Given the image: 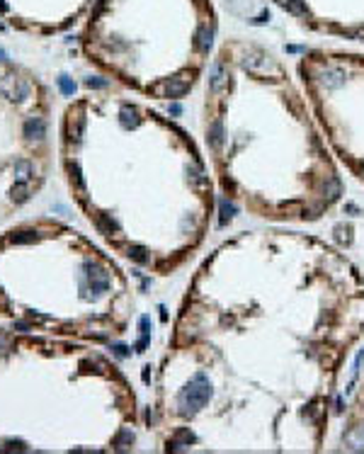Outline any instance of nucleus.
<instances>
[{
  "mask_svg": "<svg viewBox=\"0 0 364 454\" xmlns=\"http://www.w3.org/2000/svg\"><path fill=\"white\" fill-rule=\"evenodd\" d=\"M209 398H211V384H209V379L199 371V374H195V376L190 379V384L177 394V413L185 415V418H190V415L199 413V411L209 403Z\"/></svg>",
  "mask_w": 364,
  "mask_h": 454,
  "instance_id": "obj_1",
  "label": "nucleus"
},
{
  "mask_svg": "<svg viewBox=\"0 0 364 454\" xmlns=\"http://www.w3.org/2000/svg\"><path fill=\"white\" fill-rule=\"evenodd\" d=\"M153 92L161 95V97H182L190 92V81L185 76H177V78H168L158 85H153Z\"/></svg>",
  "mask_w": 364,
  "mask_h": 454,
  "instance_id": "obj_2",
  "label": "nucleus"
},
{
  "mask_svg": "<svg viewBox=\"0 0 364 454\" xmlns=\"http://www.w3.org/2000/svg\"><path fill=\"white\" fill-rule=\"evenodd\" d=\"M85 275H87L90 289H92L95 294H105V291L110 289V275H107L102 267H97V265H92V262H85Z\"/></svg>",
  "mask_w": 364,
  "mask_h": 454,
  "instance_id": "obj_3",
  "label": "nucleus"
},
{
  "mask_svg": "<svg viewBox=\"0 0 364 454\" xmlns=\"http://www.w3.org/2000/svg\"><path fill=\"white\" fill-rule=\"evenodd\" d=\"M66 131H68V141L81 143L85 134V112L83 110H71L68 112V122H66Z\"/></svg>",
  "mask_w": 364,
  "mask_h": 454,
  "instance_id": "obj_4",
  "label": "nucleus"
},
{
  "mask_svg": "<svg viewBox=\"0 0 364 454\" xmlns=\"http://www.w3.org/2000/svg\"><path fill=\"white\" fill-rule=\"evenodd\" d=\"M228 83V68H226V63L221 58H216L214 63H211V68H209V87L214 90V92H221Z\"/></svg>",
  "mask_w": 364,
  "mask_h": 454,
  "instance_id": "obj_5",
  "label": "nucleus"
},
{
  "mask_svg": "<svg viewBox=\"0 0 364 454\" xmlns=\"http://www.w3.org/2000/svg\"><path fill=\"white\" fill-rule=\"evenodd\" d=\"M345 71H340V68H333V66H328V68H323L321 71V76H318V81H321V85L325 87V90H337V87L345 85Z\"/></svg>",
  "mask_w": 364,
  "mask_h": 454,
  "instance_id": "obj_6",
  "label": "nucleus"
},
{
  "mask_svg": "<svg viewBox=\"0 0 364 454\" xmlns=\"http://www.w3.org/2000/svg\"><path fill=\"white\" fill-rule=\"evenodd\" d=\"M22 134L27 141H41L46 136V122L41 117H29L22 126Z\"/></svg>",
  "mask_w": 364,
  "mask_h": 454,
  "instance_id": "obj_7",
  "label": "nucleus"
},
{
  "mask_svg": "<svg viewBox=\"0 0 364 454\" xmlns=\"http://www.w3.org/2000/svg\"><path fill=\"white\" fill-rule=\"evenodd\" d=\"M345 447L350 452H364V425H357L345 432Z\"/></svg>",
  "mask_w": 364,
  "mask_h": 454,
  "instance_id": "obj_8",
  "label": "nucleus"
},
{
  "mask_svg": "<svg viewBox=\"0 0 364 454\" xmlns=\"http://www.w3.org/2000/svg\"><path fill=\"white\" fill-rule=\"evenodd\" d=\"M211 44H214V32H211V27L209 25H199L195 32V46L202 54H206L211 49Z\"/></svg>",
  "mask_w": 364,
  "mask_h": 454,
  "instance_id": "obj_9",
  "label": "nucleus"
},
{
  "mask_svg": "<svg viewBox=\"0 0 364 454\" xmlns=\"http://www.w3.org/2000/svg\"><path fill=\"white\" fill-rule=\"evenodd\" d=\"M267 56L262 54V51H257V49H250L245 56H243V66L248 68V71H265L267 68Z\"/></svg>",
  "mask_w": 364,
  "mask_h": 454,
  "instance_id": "obj_10",
  "label": "nucleus"
},
{
  "mask_svg": "<svg viewBox=\"0 0 364 454\" xmlns=\"http://www.w3.org/2000/svg\"><path fill=\"white\" fill-rule=\"evenodd\" d=\"M119 124H121L124 129L139 126V110H136L134 105H121V110H119Z\"/></svg>",
  "mask_w": 364,
  "mask_h": 454,
  "instance_id": "obj_11",
  "label": "nucleus"
},
{
  "mask_svg": "<svg viewBox=\"0 0 364 454\" xmlns=\"http://www.w3.org/2000/svg\"><path fill=\"white\" fill-rule=\"evenodd\" d=\"M277 2H280L282 10L291 12L294 17H308V15H311V12H308L306 0H277Z\"/></svg>",
  "mask_w": 364,
  "mask_h": 454,
  "instance_id": "obj_12",
  "label": "nucleus"
},
{
  "mask_svg": "<svg viewBox=\"0 0 364 454\" xmlns=\"http://www.w3.org/2000/svg\"><path fill=\"white\" fill-rule=\"evenodd\" d=\"M95 224L100 228V233H105V236H112L119 231V224H117V219H114L112 214H105V211H100L97 216H95Z\"/></svg>",
  "mask_w": 364,
  "mask_h": 454,
  "instance_id": "obj_13",
  "label": "nucleus"
},
{
  "mask_svg": "<svg viewBox=\"0 0 364 454\" xmlns=\"http://www.w3.org/2000/svg\"><path fill=\"white\" fill-rule=\"evenodd\" d=\"M236 204L233 202H228L226 197L219 199V226H228L231 221H233V216H236Z\"/></svg>",
  "mask_w": 364,
  "mask_h": 454,
  "instance_id": "obj_14",
  "label": "nucleus"
},
{
  "mask_svg": "<svg viewBox=\"0 0 364 454\" xmlns=\"http://www.w3.org/2000/svg\"><path fill=\"white\" fill-rule=\"evenodd\" d=\"M342 195V182H340V177H328L325 182H323V199L325 202H335L340 199Z\"/></svg>",
  "mask_w": 364,
  "mask_h": 454,
  "instance_id": "obj_15",
  "label": "nucleus"
},
{
  "mask_svg": "<svg viewBox=\"0 0 364 454\" xmlns=\"http://www.w3.org/2000/svg\"><path fill=\"white\" fill-rule=\"evenodd\" d=\"M187 175H190V180L195 182V187L197 190H209V175H204V170L199 168V165H190L187 168Z\"/></svg>",
  "mask_w": 364,
  "mask_h": 454,
  "instance_id": "obj_16",
  "label": "nucleus"
},
{
  "mask_svg": "<svg viewBox=\"0 0 364 454\" xmlns=\"http://www.w3.org/2000/svg\"><path fill=\"white\" fill-rule=\"evenodd\" d=\"M209 143L214 148H221V143H224V122L221 119L211 122V126H209Z\"/></svg>",
  "mask_w": 364,
  "mask_h": 454,
  "instance_id": "obj_17",
  "label": "nucleus"
},
{
  "mask_svg": "<svg viewBox=\"0 0 364 454\" xmlns=\"http://www.w3.org/2000/svg\"><path fill=\"white\" fill-rule=\"evenodd\" d=\"M134 440H136L134 430H131V427H124V430H119V435L114 437V447H117V450H129V447L134 445Z\"/></svg>",
  "mask_w": 364,
  "mask_h": 454,
  "instance_id": "obj_18",
  "label": "nucleus"
},
{
  "mask_svg": "<svg viewBox=\"0 0 364 454\" xmlns=\"http://www.w3.org/2000/svg\"><path fill=\"white\" fill-rule=\"evenodd\" d=\"M37 241H39L37 231H17L10 236V243H15V246H27V243H37Z\"/></svg>",
  "mask_w": 364,
  "mask_h": 454,
  "instance_id": "obj_19",
  "label": "nucleus"
},
{
  "mask_svg": "<svg viewBox=\"0 0 364 454\" xmlns=\"http://www.w3.org/2000/svg\"><path fill=\"white\" fill-rule=\"evenodd\" d=\"M12 170H15V175H17V182H25V180L32 177L34 168H32V163H29V161H22V158H20V161H15Z\"/></svg>",
  "mask_w": 364,
  "mask_h": 454,
  "instance_id": "obj_20",
  "label": "nucleus"
},
{
  "mask_svg": "<svg viewBox=\"0 0 364 454\" xmlns=\"http://www.w3.org/2000/svg\"><path fill=\"white\" fill-rule=\"evenodd\" d=\"M172 442H177V445H182V447H190V445H195L197 442V435L190 430V427H180V430L175 432Z\"/></svg>",
  "mask_w": 364,
  "mask_h": 454,
  "instance_id": "obj_21",
  "label": "nucleus"
},
{
  "mask_svg": "<svg viewBox=\"0 0 364 454\" xmlns=\"http://www.w3.org/2000/svg\"><path fill=\"white\" fill-rule=\"evenodd\" d=\"M15 81V87H12V92H10V100H25L29 97V83L25 78H12Z\"/></svg>",
  "mask_w": 364,
  "mask_h": 454,
  "instance_id": "obj_22",
  "label": "nucleus"
},
{
  "mask_svg": "<svg viewBox=\"0 0 364 454\" xmlns=\"http://www.w3.org/2000/svg\"><path fill=\"white\" fill-rule=\"evenodd\" d=\"M68 172H71V180H73V185L83 192L85 190V177H83V172H81V165L76 163V161H71L68 163Z\"/></svg>",
  "mask_w": 364,
  "mask_h": 454,
  "instance_id": "obj_23",
  "label": "nucleus"
},
{
  "mask_svg": "<svg viewBox=\"0 0 364 454\" xmlns=\"http://www.w3.org/2000/svg\"><path fill=\"white\" fill-rule=\"evenodd\" d=\"M29 197V190L25 182H17V185H12V190H10V199L15 202V204H22V202H27Z\"/></svg>",
  "mask_w": 364,
  "mask_h": 454,
  "instance_id": "obj_24",
  "label": "nucleus"
},
{
  "mask_svg": "<svg viewBox=\"0 0 364 454\" xmlns=\"http://www.w3.org/2000/svg\"><path fill=\"white\" fill-rule=\"evenodd\" d=\"M126 255H129V260L141 262V265H146V262H148V250H146L143 246H131V248L126 250Z\"/></svg>",
  "mask_w": 364,
  "mask_h": 454,
  "instance_id": "obj_25",
  "label": "nucleus"
},
{
  "mask_svg": "<svg viewBox=\"0 0 364 454\" xmlns=\"http://www.w3.org/2000/svg\"><path fill=\"white\" fill-rule=\"evenodd\" d=\"M304 418H306V420H313V423L321 418V403H318L316 398L306 403V408H304Z\"/></svg>",
  "mask_w": 364,
  "mask_h": 454,
  "instance_id": "obj_26",
  "label": "nucleus"
},
{
  "mask_svg": "<svg viewBox=\"0 0 364 454\" xmlns=\"http://www.w3.org/2000/svg\"><path fill=\"white\" fill-rule=\"evenodd\" d=\"M58 90H61L63 95H73V92H76V83H73L68 76H58Z\"/></svg>",
  "mask_w": 364,
  "mask_h": 454,
  "instance_id": "obj_27",
  "label": "nucleus"
},
{
  "mask_svg": "<svg viewBox=\"0 0 364 454\" xmlns=\"http://www.w3.org/2000/svg\"><path fill=\"white\" fill-rule=\"evenodd\" d=\"M340 34L347 37V39H360V41H364V25L352 27V29H340Z\"/></svg>",
  "mask_w": 364,
  "mask_h": 454,
  "instance_id": "obj_28",
  "label": "nucleus"
},
{
  "mask_svg": "<svg viewBox=\"0 0 364 454\" xmlns=\"http://www.w3.org/2000/svg\"><path fill=\"white\" fill-rule=\"evenodd\" d=\"M85 85L95 87V90H102V87L110 85V81H105V78H100V76H90V78H85Z\"/></svg>",
  "mask_w": 364,
  "mask_h": 454,
  "instance_id": "obj_29",
  "label": "nucleus"
},
{
  "mask_svg": "<svg viewBox=\"0 0 364 454\" xmlns=\"http://www.w3.org/2000/svg\"><path fill=\"white\" fill-rule=\"evenodd\" d=\"M2 445H5V450H7V452H12V450H17V452H25V450H27V445H25L22 440H5Z\"/></svg>",
  "mask_w": 364,
  "mask_h": 454,
  "instance_id": "obj_30",
  "label": "nucleus"
},
{
  "mask_svg": "<svg viewBox=\"0 0 364 454\" xmlns=\"http://www.w3.org/2000/svg\"><path fill=\"white\" fill-rule=\"evenodd\" d=\"M335 238L340 243H350L352 241V236H350V228L347 226H335Z\"/></svg>",
  "mask_w": 364,
  "mask_h": 454,
  "instance_id": "obj_31",
  "label": "nucleus"
},
{
  "mask_svg": "<svg viewBox=\"0 0 364 454\" xmlns=\"http://www.w3.org/2000/svg\"><path fill=\"white\" fill-rule=\"evenodd\" d=\"M139 328H141V335L151 338V318L148 316H141L139 318Z\"/></svg>",
  "mask_w": 364,
  "mask_h": 454,
  "instance_id": "obj_32",
  "label": "nucleus"
},
{
  "mask_svg": "<svg viewBox=\"0 0 364 454\" xmlns=\"http://www.w3.org/2000/svg\"><path fill=\"white\" fill-rule=\"evenodd\" d=\"M362 360H364V347L357 352V357H355V365H352V381L357 379V374H360V367H362Z\"/></svg>",
  "mask_w": 364,
  "mask_h": 454,
  "instance_id": "obj_33",
  "label": "nucleus"
},
{
  "mask_svg": "<svg viewBox=\"0 0 364 454\" xmlns=\"http://www.w3.org/2000/svg\"><path fill=\"white\" fill-rule=\"evenodd\" d=\"M112 350H114V355H117V357H129V355H131L126 345H114Z\"/></svg>",
  "mask_w": 364,
  "mask_h": 454,
  "instance_id": "obj_34",
  "label": "nucleus"
},
{
  "mask_svg": "<svg viewBox=\"0 0 364 454\" xmlns=\"http://www.w3.org/2000/svg\"><path fill=\"white\" fill-rule=\"evenodd\" d=\"M270 22V10H262V15L257 20H252V25H267Z\"/></svg>",
  "mask_w": 364,
  "mask_h": 454,
  "instance_id": "obj_35",
  "label": "nucleus"
},
{
  "mask_svg": "<svg viewBox=\"0 0 364 454\" xmlns=\"http://www.w3.org/2000/svg\"><path fill=\"white\" fill-rule=\"evenodd\" d=\"M333 406H335V408H333L335 413H342V411H345V401H342V396H335V401H333Z\"/></svg>",
  "mask_w": 364,
  "mask_h": 454,
  "instance_id": "obj_36",
  "label": "nucleus"
},
{
  "mask_svg": "<svg viewBox=\"0 0 364 454\" xmlns=\"http://www.w3.org/2000/svg\"><path fill=\"white\" fill-rule=\"evenodd\" d=\"M168 112L172 114V117H180V114H182V105H177V102H172V105H170V107H168Z\"/></svg>",
  "mask_w": 364,
  "mask_h": 454,
  "instance_id": "obj_37",
  "label": "nucleus"
},
{
  "mask_svg": "<svg viewBox=\"0 0 364 454\" xmlns=\"http://www.w3.org/2000/svg\"><path fill=\"white\" fill-rule=\"evenodd\" d=\"M345 211H347V214H352V216H357V214H360L357 204H345Z\"/></svg>",
  "mask_w": 364,
  "mask_h": 454,
  "instance_id": "obj_38",
  "label": "nucleus"
},
{
  "mask_svg": "<svg viewBox=\"0 0 364 454\" xmlns=\"http://www.w3.org/2000/svg\"><path fill=\"white\" fill-rule=\"evenodd\" d=\"M156 420H158V415L148 408V411H146V423H156Z\"/></svg>",
  "mask_w": 364,
  "mask_h": 454,
  "instance_id": "obj_39",
  "label": "nucleus"
},
{
  "mask_svg": "<svg viewBox=\"0 0 364 454\" xmlns=\"http://www.w3.org/2000/svg\"><path fill=\"white\" fill-rule=\"evenodd\" d=\"M224 190H236V182L231 177H224Z\"/></svg>",
  "mask_w": 364,
  "mask_h": 454,
  "instance_id": "obj_40",
  "label": "nucleus"
},
{
  "mask_svg": "<svg viewBox=\"0 0 364 454\" xmlns=\"http://www.w3.org/2000/svg\"><path fill=\"white\" fill-rule=\"evenodd\" d=\"M286 51H291V54H301V51H306L304 46H284Z\"/></svg>",
  "mask_w": 364,
  "mask_h": 454,
  "instance_id": "obj_41",
  "label": "nucleus"
},
{
  "mask_svg": "<svg viewBox=\"0 0 364 454\" xmlns=\"http://www.w3.org/2000/svg\"><path fill=\"white\" fill-rule=\"evenodd\" d=\"M143 381H146V384L151 381V367H143Z\"/></svg>",
  "mask_w": 364,
  "mask_h": 454,
  "instance_id": "obj_42",
  "label": "nucleus"
},
{
  "mask_svg": "<svg viewBox=\"0 0 364 454\" xmlns=\"http://www.w3.org/2000/svg\"><path fill=\"white\" fill-rule=\"evenodd\" d=\"M15 328H17V330H29V326H27V323H17Z\"/></svg>",
  "mask_w": 364,
  "mask_h": 454,
  "instance_id": "obj_43",
  "label": "nucleus"
},
{
  "mask_svg": "<svg viewBox=\"0 0 364 454\" xmlns=\"http://www.w3.org/2000/svg\"><path fill=\"white\" fill-rule=\"evenodd\" d=\"M0 12H7V2H2V0H0Z\"/></svg>",
  "mask_w": 364,
  "mask_h": 454,
  "instance_id": "obj_44",
  "label": "nucleus"
},
{
  "mask_svg": "<svg viewBox=\"0 0 364 454\" xmlns=\"http://www.w3.org/2000/svg\"><path fill=\"white\" fill-rule=\"evenodd\" d=\"M0 61H7V54H5L2 49H0Z\"/></svg>",
  "mask_w": 364,
  "mask_h": 454,
  "instance_id": "obj_45",
  "label": "nucleus"
},
{
  "mask_svg": "<svg viewBox=\"0 0 364 454\" xmlns=\"http://www.w3.org/2000/svg\"><path fill=\"white\" fill-rule=\"evenodd\" d=\"M362 172H364V165H362Z\"/></svg>",
  "mask_w": 364,
  "mask_h": 454,
  "instance_id": "obj_46",
  "label": "nucleus"
},
{
  "mask_svg": "<svg viewBox=\"0 0 364 454\" xmlns=\"http://www.w3.org/2000/svg\"><path fill=\"white\" fill-rule=\"evenodd\" d=\"M0 29H2V25H0Z\"/></svg>",
  "mask_w": 364,
  "mask_h": 454,
  "instance_id": "obj_47",
  "label": "nucleus"
}]
</instances>
